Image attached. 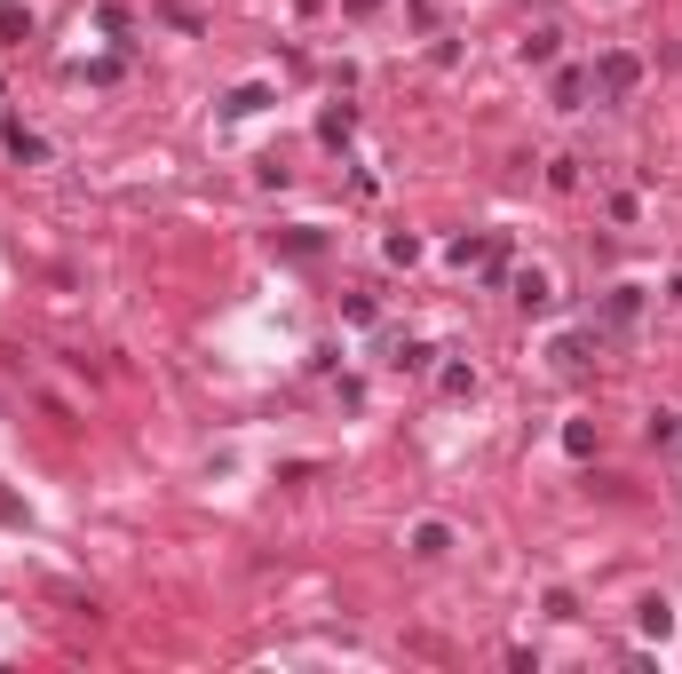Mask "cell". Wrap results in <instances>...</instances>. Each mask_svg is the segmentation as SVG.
<instances>
[{
    "instance_id": "obj_1",
    "label": "cell",
    "mask_w": 682,
    "mask_h": 674,
    "mask_svg": "<svg viewBox=\"0 0 682 674\" xmlns=\"http://www.w3.org/2000/svg\"><path fill=\"white\" fill-rule=\"evenodd\" d=\"M587 88H595L603 104H619V96H635V88H643V64H635L627 48H611V56H595V72H587Z\"/></svg>"
},
{
    "instance_id": "obj_2",
    "label": "cell",
    "mask_w": 682,
    "mask_h": 674,
    "mask_svg": "<svg viewBox=\"0 0 682 674\" xmlns=\"http://www.w3.org/2000/svg\"><path fill=\"white\" fill-rule=\"evenodd\" d=\"M508 294L524 302V310H548L556 294H548V270H508Z\"/></svg>"
},
{
    "instance_id": "obj_3",
    "label": "cell",
    "mask_w": 682,
    "mask_h": 674,
    "mask_svg": "<svg viewBox=\"0 0 682 674\" xmlns=\"http://www.w3.org/2000/svg\"><path fill=\"white\" fill-rule=\"evenodd\" d=\"M643 318V286H611L603 294V326H635Z\"/></svg>"
},
{
    "instance_id": "obj_4",
    "label": "cell",
    "mask_w": 682,
    "mask_h": 674,
    "mask_svg": "<svg viewBox=\"0 0 682 674\" xmlns=\"http://www.w3.org/2000/svg\"><path fill=\"white\" fill-rule=\"evenodd\" d=\"M595 349H603V334H564V341H556V349H548V357H556L564 373H579V365H587Z\"/></svg>"
},
{
    "instance_id": "obj_5",
    "label": "cell",
    "mask_w": 682,
    "mask_h": 674,
    "mask_svg": "<svg viewBox=\"0 0 682 674\" xmlns=\"http://www.w3.org/2000/svg\"><path fill=\"white\" fill-rule=\"evenodd\" d=\"M445 548H453V524H437V516H429V524H413V556H421V563H437Z\"/></svg>"
},
{
    "instance_id": "obj_6",
    "label": "cell",
    "mask_w": 682,
    "mask_h": 674,
    "mask_svg": "<svg viewBox=\"0 0 682 674\" xmlns=\"http://www.w3.org/2000/svg\"><path fill=\"white\" fill-rule=\"evenodd\" d=\"M262 104H270V88H262V80H246V88H230V96H223V119H254Z\"/></svg>"
},
{
    "instance_id": "obj_7",
    "label": "cell",
    "mask_w": 682,
    "mask_h": 674,
    "mask_svg": "<svg viewBox=\"0 0 682 674\" xmlns=\"http://www.w3.org/2000/svg\"><path fill=\"white\" fill-rule=\"evenodd\" d=\"M16 40H32V8L24 0H0V48H16Z\"/></svg>"
},
{
    "instance_id": "obj_8",
    "label": "cell",
    "mask_w": 682,
    "mask_h": 674,
    "mask_svg": "<svg viewBox=\"0 0 682 674\" xmlns=\"http://www.w3.org/2000/svg\"><path fill=\"white\" fill-rule=\"evenodd\" d=\"M389 365H397V373H429V365H437V349H429V341H397V349H389Z\"/></svg>"
},
{
    "instance_id": "obj_9",
    "label": "cell",
    "mask_w": 682,
    "mask_h": 674,
    "mask_svg": "<svg viewBox=\"0 0 682 674\" xmlns=\"http://www.w3.org/2000/svg\"><path fill=\"white\" fill-rule=\"evenodd\" d=\"M349 127H357V112H349V104L318 112V143H349Z\"/></svg>"
},
{
    "instance_id": "obj_10",
    "label": "cell",
    "mask_w": 682,
    "mask_h": 674,
    "mask_svg": "<svg viewBox=\"0 0 682 674\" xmlns=\"http://www.w3.org/2000/svg\"><path fill=\"white\" fill-rule=\"evenodd\" d=\"M8 151H16V159H24V167H40V159H48V143H40V135H32V127H8Z\"/></svg>"
},
{
    "instance_id": "obj_11",
    "label": "cell",
    "mask_w": 682,
    "mask_h": 674,
    "mask_svg": "<svg viewBox=\"0 0 682 674\" xmlns=\"http://www.w3.org/2000/svg\"><path fill=\"white\" fill-rule=\"evenodd\" d=\"M556 104H564V112L587 104V72H556Z\"/></svg>"
},
{
    "instance_id": "obj_12",
    "label": "cell",
    "mask_w": 682,
    "mask_h": 674,
    "mask_svg": "<svg viewBox=\"0 0 682 674\" xmlns=\"http://www.w3.org/2000/svg\"><path fill=\"white\" fill-rule=\"evenodd\" d=\"M564 452L587 460V452H595V421H564Z\"/></svg>"
},
{
    "instance_id": "obj_13",
    "label": "cell",
    "mask_w": 682,
    "mask_h": 674,
    "mask_svg": "<svg viewBox=\"0 0 682 674\" xmlns=\"http://www.w3.org/2000/svg\"><path fill=\"white\" fill-rule=\"evenodd\" d=\"M278 246H286V254H302V262H310V254H318V246H326V238H318V230L302 223V230H278Z\"/></svg>"
},
{
    "instance_id": "obj_14",
    "label": "cell",
    "mask_w": 682,
    "mask_h": 674,
    "mask_svg": "<svg viewBox=\"0 0 682 674\" xmlns=\"http://www.w3.org/2000/svg\"><path fill=\"white\" fill-rule=\"evenodd\" d=\"M96 24H104L112 40H127V24H135V16H127V0H104V8H96Z\"/></svg>"
},
{
    "instance_id": "obj_15",
    "label": "cell",
    "mask_w": 682,
    "mask_h": 674,
    "mask_svg": "<svg viewBox=\"0 0 682 674\" xmlns=\"http://www.w3.org/2000/svg\"><path fill=\"white\" fill-rule=\"evenodd\" d=\"M524 64H540V72H548V64H556V32H532V40H524Z\"/></svg>"
},
{
    "instance_id": "obj_16",
    "label": "cell",
    "mask_w": 682,
    "mask_h": 674,
    "mask_svg": "<svg viewBox=\"0 0 682 674\" xmlns=\"http://www.w3.org/2000/svg\"><path fill=\"white\" fill-rule=\"evenodd\" d=\"M381 254H389V262H421V238H413V230H389V246H381Z\"/></svg>"
},
{
    "instance_id": "obj_17",
    "label": "cell",
    "mask_w": 682,
    "mask_h": 674,
    "mask_svg": "<svg viewBox=\"0 0 682 674\" xmlns=\"http://www.w3.org/2000/svg\"><path fill=\"white\" fill-rule=\"evenodd\" d=\"M643 635H659V643H667V635H675V611H667V603H643Z\"/></svg>"
},
{
    "instance_id": "obj_18",
    "label": "cell",
    "mask_w": 682,
    "mask_h": 674,
    "mask_svg": "<svg viewBox=\"0 0 682 674\" xmlns=\"http://www.w3.org/2000/svg\"><path fill=\"white\" fill-rule=\"evenodd\" d=\"M437 389H445V397H468V389H476V373H468V365H445V373H437Z\"/></svg>"
},
{
    "instance_id": "obj_19",
    "label": "cell",
    "mask_w": 682,
    "mask_h": 674,
    "mask_svg": "<svg viewBox=\"0 0 682 674\" xmlns=\"http://www.w3.org/2000/svg\"><path fill=\"white\" fill-rule=\"evenodd\" d=\"M651 445H682V413H651Z\"/></svg>"
},
{
    "instance_id": "obj_20",
    "label": "cell",
    "mask_w": 682,
    "mask_h": 674,
    "mask_svg": "<svg viewBox=\"0 0 682 674\" xmlns=\"http://www.w3.org/2000/svg\"><path fill=\"white\" fill-rule=\"evenodd\" d=\"M341 310H349V326H373V318H381V302H373V294H349Z\"/></svg>"
},
{
    "instance_id": "obj_21",
    "label": "cell",
    "mask_w": 682,
    "mask_h": 674,
    "mask_svg": "<svg viewBox=\"0 0 682 674\" xmlns=\"http://www.w3.org/2000/svg\"><path fill=\"white\" fill-rule=\"evenodd\" d=\"M0 524H32V516H24V500H8V492H0Z\"/></svg>"
},
{
    "instance_id": "obj_22",
    "label": "cell",
    "mask_w": 682,
    "mask_h": 674,
    "mask_svg": "<svg viewBox=\"0 0 682 674\" xmlns=\"http://www.w3.org/2000/svg\"><path fill=\"white\" fill-rule=\"evenodd\" d=\"M341 8H349V16H373V8H381V0H341Z\"/></svg>"
},
{
    "instance_id": "obj_23",
    "label": "cell",
    "mask_w": 682,
    "mask_h": 674,
    "mask_svg": "<svg viewBox=\"0 0 682 674\" xmlns=\"http://www.w3.org/2000/svg\"><path fill=\"white\" fill-rule=\"evenodd\" d=\"M667 302H682V270H675V286H667Z\"/></svg>"
}]
</instances>
